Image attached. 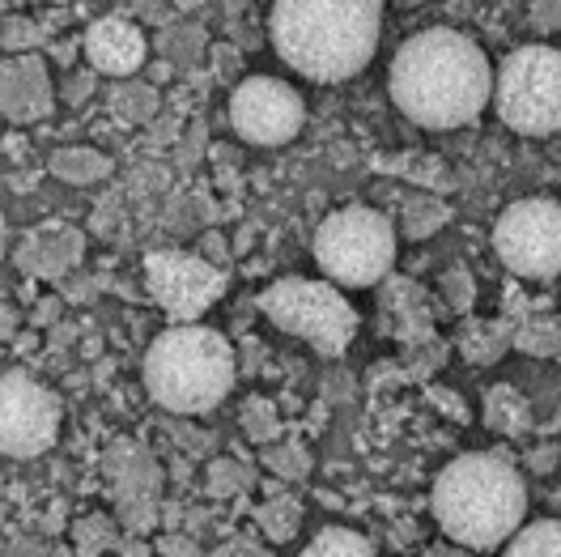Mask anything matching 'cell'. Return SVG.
<instances>
[{
	"label": "cell",
	"instance_id": "6da1fadb",
	"mask_svg": "<svg viewBox=\"0 0 561 557\" xmlns=\"http://www.w3.org/2000/svg\"><path fill=\"white\" fill-rule=\"evenodd\" d=\"M391 99L421 128H463L493 103L485 52L459 31H421L391 60Z\"/></svg>",
	"mask_w": 561,
	"mask_h": 557
},
{
	"label": "cell",
	"instance_id": "7a4b0ae2",
	"mask_svg": "<svg viewBox=\"0 0 561 557\" xmlns=\"http://www.w3.org/2000/svg\"><path fill=\"white\" fill-rule=\"evenodd\" d=\"M383 0H273V47L311 81H345L370 65Z\"/></svg>",
	"mask_w": 561,
	"mask_h": 557
},
{
	"label": "cell",
	"instance_id": "3957f363",
	"mask_svg": "<svg viewBox=\"0 0 561 557\" xmlns=\"http://www.w3.org/2000/svg\"><path fill=\"white\" fill-rule=\"evenodd\" d=\"M430 502L438 527L459 549H497L524 527L527 486L502 455L472 452L438 473Z\"/></svg>",
	"mask_w": 561,
	"mask_h": 557
},
{
	"label": "cell",
	"instance_id": "277c9868",
	"mask_svg": "<svg viewBox=\"0 0 561 557\" xmlns=\"http://www.w3.org/2000/svg\"><path fill=\"white\" fill-rule=\"evenodd\" d=\"M145 387L167 413H209L234 387V349L205 323H175L145 353Z\"/></svg>",
	"mask_w": 561,
	"mask_h": 557
},
{
	"label": "cell",
	"instance_id": "5b68a950",
	"mask_svg": "<svg viewBox=\"0 0 561 557\" xmlns=\"http://www.w3.org/2000/svg\"><path fill=\"white\" fill-rule=\"evenodd\" d=\"M497 120L524 137H549L561 128V52L519 47L493 77Z\"/></svg>",
	"mask_w": 561,
	"mask_h": 557
},
{
	"label": "cell",
	"instance_id": "8992f818",
	"mask_svg": "<svg viewBox=\"0 0 561 557\" xmlns=\"http://www.w3.org/2000/svg\"><path fill=\"white\" fill-rule=\"evenodd\" d=\"M260 311L268 315L280 332L302 337L307 345H316L328 357L345 353L357 332V315L332 281L285 277L260 294Z\"/></svg>",
	"mask_w": 561,
	"mask_h": 557
},
{
	"label": "cell",
	"instance_id": "52a82bcc",
	"mask_svg": "<svg viewBox=\"0 0 561 557\" xmlns=\"http://www.w3.org/2000/svg\"><path fill=\"white\" fill-rule=\"evenodd\" d=\"M316 260L336 285H375L396 260V230L379 209H341L319 226Z\"/></svg>",
	"mask_w": 561,
	"mask_h": 557
},
{
	"label": "cell",
	"instance_id": "ba28073f",
	"mask_svg": "<svg viewBox=\"0 0 561 557\" xmlns=\"http://www.w3.org/2000/svg\"><path fill=\"white\" fill-rule=\"evenodd\" d=\"M493 247L502 264L527 281H549L561 273V205L531 196L515 201L493 226Z\"/></svg>",
	"mask_w": 561,
	"mask_h": 557
},
{
	"label": "cell",
	"instance_id": "9c48e42d",
	"mask_svg": "<svg viewBox=\"0 0 561 557\" xmlns=\"http://www.w3.org/2000/svg\"><path fill=\"white\" fill-rule=\"evenodd\" d=\"M60 434V400L47 387L9 371L0 375V455L31 459L43 455Z\"/></svg>",
	"mask_w": 561,
	"mask_h": 557
},
{
	"label": "cell",
	"instance_id": "30bf717a",
	"mask_svg": "<svg viewBox=\"0 0 561 557\" xmlns=\"http://www.w3.org/2000/svg\"><path fill=\"white\" fill-rule=\"evenodd\" d=\"M145 281L158 307L175 323H196L226 289V273L192 251H153L145 260Z\"/></svg>",
	"mask_w": 561,
	"mask_h": 557
},
{
	"label": "cell",
	"instance_id": "8fae6325",
	"mask_svg": "<svg viewBox=\"0 0 561 557\" xmlns=\"http://www.w3.org/2000/svg\"><path fill=\"white\" fill-rule=\"evenodd\" d=\"M302 120H307V106L298 99V90L277 77H247L230 94V124L251 145H285L298 137Z\"/></svg>",
	"mask_w": 561,
	"mask_h": 557
},
{
	"label": "cell",
	"instance_id": "7c38bea8",
	"mask_svg": "<svg viewBox=\"0 0 561 557\" xmlns=\"http://www.w3.org/2000/svg\"><path fill=\"white\" fill-rule=\"evenodd\" d=\"M145 35L128 18H99L85 35V60L90 69L103 72V77H133L145 65Z\"/></svg>",
	"mask_w": 561,
	"mask_h": 557
},
{
	"label": "cell",
	"instance_id": "4fadbf2b",
	"mask_svg": "<svg viewBox=\"0 0 561 557\" xmlns=\"http://www.w3.org/2000/svg\"><path fill=\"white\" fill-rule=\"evenodd\" d=\"M0 111L18 124L51 111V86H47V72H43L38 56L26 52V56L0 65Z\"/></svg>",
	"mask_w": 561,
	"mask_h": 557
},
{
	"label": "cell",
	"instance_id": "5bb4252c",
	"mask_svg": "<svg viewBox=\"0 0 561 557\" xmlns=\"http://www.w3.org/2000/svg\"><path fill=\"white\" fill-rule=\"evenodd\" d=\"M81 260V235L69 226H38L18 247V264L35 277H60Z\"/></svg>",
	"mask_w": 561,
	"mask_h": 557
},
{
	"label": "cell",
	"instance_id": "9a60e30c",
	"mask_svg": "<svg viewBox=\"0 0 561 557\" xmlns=\"http://www.w3.org/2000/svg\"><path fill=\"white\" fill-rule=\"evenodd\" d=\"M502 557H561V520H540L519 527Z\"/></svg>",
	"mask_w": 561,
	"mask_h": 557
},
{
	"label": "cell",
	"instance_id": "2e32d148",
	"mask_svg": "<svg viewBox=\"0 0 561 557\" xmlns=\"http://www.w3.org/2000/svg\"><path fill=\"white\" fill-rule=\"evenodd\" d=\"M302 557H375V545L353 527H323Z\"/></svg>",
	"mask_w": 561,
	"mask_h": 557
},
{
	"label": "cell",
	"instance_id": "e0dca14e",
	"mask_svg": "<svg viewBox=\"0 0 561 557\" xmlns=\"http://www.w3.org/2000/svg\"><path fill=\"white\" fill-rule=\"evenodd\" d=\"M51 171L60 179H69V183H94V179L111 174V158L99 154V149H60L51 158Z\"/></svg>",
	"mask_w": 561,
	"mask_h": 557
},
{
	"label": "cell",
	"instance_id": "ac0fdd59",
	"mask_svg": "<svg viewBox=\"0 0 561 557\" xmlns=\"http://www.w3.org/2000/svg\"><path fill=\"white\" fill-rule=\"evenodd\" d=\"M447 221V205L438 201V196H409L404 201V235L409 239H425V235H434L438 226Z\"/></svg>",
	"mask_w": 561,
	"mask_h": 557
},
{
	"label": "cell",
	"instance_id": "d6986e66",
	"mask_svg": "<svg viewBox=\"0 0 561 557\" xmlns=\"http://www.w3.org/2000/svg\"><path fill=\"white\" fill-rule=\"evenodd\" d=\"M153 106H158V94L149 90V86H140V81H119L115 90H111V111L119 115V120H149L153 115Z\"/></svg>",
	"mask_w": 561,
	"mask_h": 557
},
{
	"label": "cell",
	"instance_id": "ffe728a7",
	"mask_svg": "<svg viewBox=\"0 0 561 557\" xmlns=\"http://www.w3.org/2000/svg\"><path fill=\"white\" fill-rule=\"evenodd\" d=\"M490 421L497 425V430H506V434L524 430V425H527V400L519 396V391H515V387H493Z\"/></svg>",
	"mask_w": 561,
	"mask_h": 557
},
{
	"label": "cell",
	"instance_id": "44dd1931",
	"mask_svg": "<svg viewBox=\"0 0 561 557\" xmlns=\"http://www.w3.org/2000/svg\"><path fill=\"white\" fill-rule=\"evenodd\" d=\"M515 345L527 353H561V315L558 319H531L515 332Z\"/></svg>",
	"mask_w": 561,
	"mask_h": 557
},
{
	"label": "cell",
	"instance_id": "7402d4cb",
	"mask_svg": "<svg viewBox=\"0 0 561 557\" xmlns=\"http://www.w3.org/2000/svg\"><path fill=\"white\" fill-rule=\"evenodd\" d=\"M201 47H205V35L196 31V26H187V31H179V26H171V31H162V52H167V60L171 65H192L196 56H201Z\"/></svg>",
	"mask_w": 561,
	"mask_h": 557
},
{
	"label": "cell",
	"instance_id": "603a6c76",
	"mask_svg": "<svg viewBox=\"0 0 561 557\" xmlns=\"http://www.w3.org/2000/svg\"><path fill=\"white\" fill-rule=\"evenodd\" d=\"M0 43H4L9 52L38 47V43H43V26H38V22H31V18H9V22L0 26Z\"/></svg>",
	"mask_w": 561,
	"mask_h": 557
},
{
	"label": "cell",
	"instance_id": "cb8c5ba5",
	"mask_svg": "<svg viewBox=\"0 0 561 557\" xmlns=\"http://www.w3.org/2000/svg\"><path fill=\"white\" fill-rule=\"evenodd\" d=\"M506 341H515V332H506V328H477V332H472V341H468V353H472V357H481V362H490V357H497V353H502V345H506Z\"/></svg>",
	"mask_w": 561,
	"mask_h": 557
},
{
	"label": "cell",
	"instance_id": "d4e9b609",
	"mask_svg": "<svg viewBox=\"0 0 561 557\" xmlns=\"http://www.w3.org/2000/svg\"><path fill=\"white\" fill-rule=\"evenodd\" d=\"M243 421L251 439H273V434H277V413H273V405H264V400H251Z\"/></svg>",
	"mask_w": 561,
	"mask_h": 557
},
{
	"label": "cell",
	"instance_id": "484cf974",
	"mask_svg": "<svg viewBox=\"0 0 561 557\" xmlns=\"http://www.w3.org/2000/svg\"><path fill=\"white\" fill-rule=\"evenodd\" d=\"M260 520L268 523V527H273V536H289V527H294V523H298V507H294V502H273V507H264V515H260Z\"/></svg>",
	"mask_w": 561,
	"mask_h": 557
},
{
	"label": "cell",
	"instance_id": "4316f807",
	"mask_svg": "<svg viewBox=\"0 0 561 557\" xmlns=\"http://www.w3.org/2000/svg\"><path fill=\"white\" fill-rule=\"evenodd\" d=\"M531 26L536 31H561V0H531Z\"/></svg>",
	"mask_w": 561,
	"mask_h": 557
},
{
	"label": "cell",
	"instance_id": "83f0119b",
	"mask_svg": "<svg viewBox=\"0 0 561 557\" xmlns=\"http://www.w3.org/2000/svg\"><path fill=\"white\" fill-rule=\"evenodd\" d=\"M447 294H451V303H456L459 311H463V307L472 303V277H468L463 269H456V273L447 277Z\"/></svg>",
	"mask_w": 561,
	"mask_h": 557
},
{
	"label": "cell",
	"instance_id": "f1b7e54d",
	"mask_svg": "<svg viewBox=\"0 0 561 557\" xmlns=\"http://www.w3.org/2000/svg\"><path fill=\"white\" fill-rule=\"evenodd\" d=\"M268 464H277L280 477H302L307 455H302V452H268Z\"/></svg>",
	"mask_w": 561,
	"mask_h": 557
},
{
	"label": "cell",
	"instance_id": "f546056e",
	"mask_svg": "<svg viewBox=\"0 0 561 557\" xmlns=\"http://www.w3.org/2000/svg\"><path fill=\"white\" fill-rule=\"evenodd\" d=\"M531 464H536V468H540V473H545V468H549V464H553V447H549V452H536V455H531Z\"/></svg>",
	"mask_w": 561,
	"mask_h": 557
},
{
	"label": "cell",
	"instance_id": "4dcf8cb0",
	"mask_svg": "<svg viewBox=\"0 0 561 557\" xmlns=\"http://www.w3.org/2000/svg\"><path fill=\"white\" fill-rule=\"evenodd\" d=\"M226 557H264V554H255V549H247V545H239V549H230Z\"/></svg>",
	"mask_w": 561,
	"mask_h": 557
},
{
	"label": "cell",
	"instance_id": "1f68e13d",
	"mask_svg": "<svg viewBox=\"0 0 561 557\" xmlns=\"http://www.w3.org/2000/svg\"><path fill=\"white\" fill-rule=\"evenodd\" d=\"M0 251H4V221H0Z\"/></svg>",
	"mask_w": 561,
	"mask_h": 557
},
{
	"label": "cell",
	"instance_id": "d6a6232c",
	"mask_svg": "<svg viewBox=\"0 0 561 557\" xmlns=\"http://www.w3.org/2000/svg\"><path fill=\"white\" fill-rule=\"evenodd\" d=\"M438 557H456V554H438Z\"/></svg>",
	"mask_w": 561,
	"mask_h": 557
}]
</instances>
